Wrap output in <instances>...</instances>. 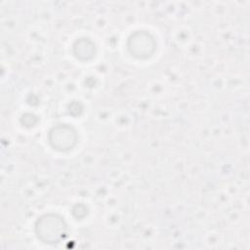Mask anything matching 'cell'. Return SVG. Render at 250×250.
<instances>
[{
	"mask_svg": "<svg viewBox=\"0 0 250 250\" xmlns=\"http://www.w3.org/2000/svg\"><path fill=\"white\" fill-rule=\"evenodd\" d=\"M36 233L45 243H58L65 235L63 220L55 215H45L36 223Z\"/></svg>",
	"mask_w": 250,
	"mask_h": 250,
	"instance_id": "obj_1",
	"label": "cell"
}]
</instances>
